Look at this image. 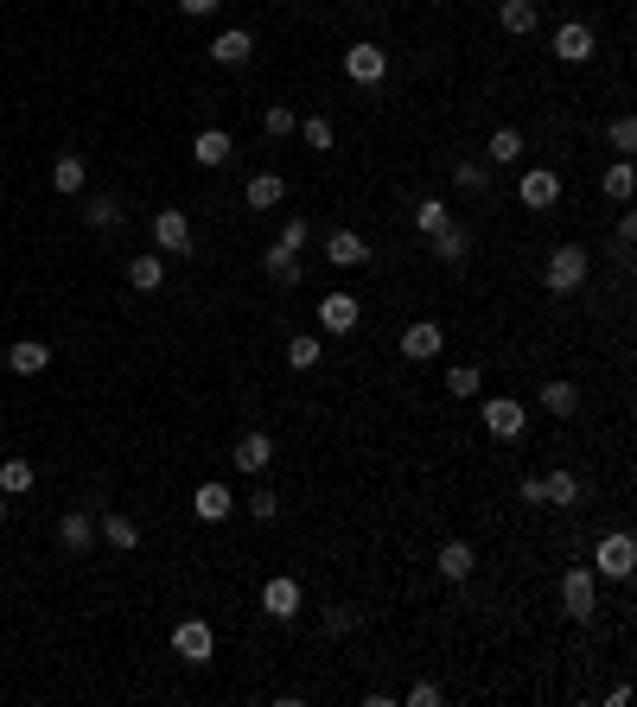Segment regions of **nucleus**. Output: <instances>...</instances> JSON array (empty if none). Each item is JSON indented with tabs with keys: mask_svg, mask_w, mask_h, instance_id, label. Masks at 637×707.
Here are the masks:
<instances>
[{
	"mask_svg": "<svg viewBox=\"0 0 637 707\" xmlns=\"http://www.w3.org/2000/svg\"><path fill=\"white\" fill-rule=\"evenodd\" d=\"M536 402L548 408V415H561V421H567V415H574V408H580V389L567 383V376H548V383L536 389Z\"/></svg>",
	"mask_w": 637,
	"mask_h": 707,
	"instance_id": "21",
	"label": "nucleus"
},
{
	"mask_svg": "<svg viewBox=\"0 0 637 707\" xmlns=\"http://www.w3.org/2000/svg\"><path fill=\"white\" fill-rule=\"evenodd\" d=\"M497 26H504L510 39H529V32L542 26V7L536 0H497Z\"/></svg>",
	"mask_w": 637,
	"mask_h": 707,
	"instance_id": "15",
	"label": "nucleus"
},
{
	"mask_svg": "<svg viewBox=\"0 0 637 707\" xmlns=\"http://www.w3.org/2000/svg\"><path fill=\"white\" fill-rule=\"evenodd\" d=\"M631 243H637V217L625 211V217H618V249H631Z\"/></svg>",
	"mask_w": 637,
	"mask_h": 707,
	"instance_id": "46",
	"label": "nucleus"
},
{
	"mask_svg": "<svg viewBox=\"0 0 637 707\" xmlns=\"http://www.w3.org/2000/svg\"><path fill=\"white\" fill-rule=\"evenodd\" d=\"M294 128H300V122H294V109H287V102H268V109H262V134H274V141H287Z\"/></svg>",
	"mask_w": 637,
	"mask_h": 707,
	"instance_id": "36",
	"label": "nucleus"
},
{
	"mask_svg": "<svg viewBox=\"0 0 637 707\" xmlns=\"http://www.w3.org/2000/svg\"><path fill=\"white\" fill-rule=\"evenodd\" d=\"M128 287L160 293L166 287V262H160V255H134V262H128Z\"/></svg>",
	"mask_w": 637,
	"mask_h": 707,
	"instance_id": "28",
	"label": "nucleus"
},
{
	"mask_svg": "<svg viewBox=\"0 0 637 707\" xmlns=\"http://www.w3.org/2000/svg\"><path fill=\"white\" fill-rule=\"evenodd\" d=\"M548 51H555L561 64H587V58H599V32H593L587 20H567V26H555Z\"/></svg>",
	"mask_w": 637,
	"mask_h": 707,
	"instance_id": "4",
	"label": "nucleus"
},
{
	"mask_svg": "<svg viewBox=\"0 0 637 707\" xmlns=\"http://www.w3.org/2000/svg\"><path fill=\"white\" fill-rule=\"evenodd\" d=\"M606 141H612V153H637V122H631V115H618V122L606 128Z\"/></svg>",
	"mask_w": 637,
	"mask_h": 707,
	"instance_id": "40",
	"label": "nucleus"
},
{
	"mask_svg": "<svg viewBox=\"0 0 637 707\" xmlns=\"http://www.w3.org/2000/svg\"><path fill=\"white\" fill-rule=\"evenodd\" d=\"M90 536H96V529H90V510H64V516H58V542L71 548V555H83V548H90Z\"/></svg>",
	"mask_w": 637,
	"mask_h": 707,
	"instance_id": "26",
	"label": "nucleus"
},
{
	"mask_svg": "<svg viewBox=\"0 0 637 707\" xmlns=\"http://www.w3.org/2000/svg\"><path fill=\"white\" fill-rule=\"evenodd\" d=\"M0 523H7V504H0Z\"/></svg>",
	"mask_w": 637,
	"mask_h": 707,
	"instance_id": "47",
	"label": "nucleus"
},
{
	"mask_svg": "<svg viewBox=\"0 0 637 707\" xmlns=\"http://www.w3.org/2000/svg\"><path fill=\"white\" fill-rule=\"evenodd\" d=\"M325 262H332V268H364L370 262V243L357 230H332V236H325Z\"/></svg>",
	"mask_w": 637,
	"mask_h": 707,
	"instance_id": "14",
	"label": "nucleus"
},
{
	"mask_svg": "<svg viewBox=\"0 0 637 707\" xmlns=\"http://www.w3.org/2000/svg\"><path fill=\"white\" fill-rule=\"evenodd\" d=\"M230 153H236V141H230L223 128H204L198 141H192V160H198V166H211V172H217V166H230Z\"/></svg>",
	"mask_w": 637,
	"mask_h": 707,
	"instance_id": "19",
	"label": "nucleus"
},
{
	"mask_svg": "<svg viewBox=\"0 0 637 707\" xmlns=\"http://www.w3.org/2000/svg\"><path fill=\"white\" fill-rule=\"evenodd\" d=\"M300 141L313 147V153H332V147H338V128L325 122V115H306V122H300Z\"/></svg>",
	"mask_w": 637,
	"mask_h": 707,
	"instance_id": "34",
	"label": "nucleus"
},
{
	"mask_svg": "<svg viewBox=\"0 0 637 707\" xmlns=\"http://www.w3.org/2000/svg\"><path fill=\"white\" fill-rule=\"evenodd\" d=\"M192 516H198V523H230V516H236V491L217 485V478H204V485L192 491Z\"/></svg>",
	"mask_w": 637,
	"mask_h": 707,
	"instance_id": "9",
	"label": "nucleus"
},
{
	"mask_svg": "<svg viewBox=\"0 0 637 707\" xmlns=\"http://www.w3.org/2000/svg\"><path fill=\"white\" fill-rule=\"evenodd\" d=\"M128 211H122V198H90V230H115Z\"/></svg>",
	"mask_w": 637,
	"mask_h": 707,
	"instance_id": "38",
	"label": "nucleus"
},
{
	"mask_svg": "<svg viewBox=\"0 0 637 707\" xmlns=\"http://www.w3.org/2000/svg\"><path fill=\"white\" fill-rule=\"evenodd\" d=\"M516 198H523L529 211H555V204H561V172H548V166H529L523 179H516Z\"/></svg>",
	"mask_w": 637,
	"mask_h": 707,
	"instance_id": "7",
	"label": "nucleus"
},
{
	"mask_svg": "<svg viewBox=\"0 0 637 707\" xmlns=\"http://www.w3.org/2000/svg\"><path fill=\"white\" fill-rule=\"evenodd\" d=\"M344 77L364 83V90H370V83H383V77H389V51L370 45V39H357L351 51H344Z\"/></svg>",
	"mask_w": 637,
	"mask_h": 707,
	"instance_id": "5",
	"label": "nucleus"
},
{
	"mask_svg": "<svg viewBox=\"0 0 637 707\" xmlns=\"http://www.w3.org/2000/svg\"><path fill=\"white\" fill-rule=\"evenodd\" d=\"M561 606L574 625H593V612H599V574L593 567H567L561 574Z\"/></svg>",
	"mask_w": 637,
	"mask_h": 707,
	"instance_id": "2",
	"label": "nucleus"
},
{
	"mask_svg": "<svg viewBox=\"0 0 637 707\" xmlns=\"http://www.w3.org/2000/svg\"><path fill=\"white\" fill-rule=\"evenodd\" d=\"M427 243H434V255H440L446 268H459V262L472 255V230H466V223H440V230L427 236Z\"/></svg>",
	"mask_w": 637,
	"mask_h": 707,
	"instance_id": "16",
	"label": "nucleus"
},
{
	"mask_svg": "<svg viewBox=\"0 0 637 707\" xmlns=\"http://www.w3.org/2000/svg\"><path fill=\"white\" fill-rule=\"evenodd\" d=\"M485 179H491L485 160H459V166H453V185H459V192H485Z\"/></svg>",
	"mask_w": 637,
	"mask_h": 707,
	"instance_id": "37",
	"label": "nucleus"
},
{
	"mask_svg": "<svg viewBox=\"0 0 637 707\" xmlns=\"http://www.w3.org/2000/svg\"><path fill=\"white\" fill-rule=\"evenodd\" d=\"M478 383H485V376H478V364H453V370H446V395H459V402H472Z\"/></svg>",
	"mask_w": 637,
	"mask_h": 707,
	"instance_id": "35",
	"label": "nucleus"
},
{
	"mask_svg": "<svg viewBox=\"0 0 637 707\" xmlns=\"http://www.w3.org/2000/svg\"><path fill=\"white\" fill-rule=\"evenodd\" d=\"M102 542H109V548H122V555H128V548H141V529H134L122 510H102Z\"/></svg>",
	"mask_w": 637,
	"mask_h": 707,
	"instance_id": "29",
	"label": "nucleus"
},
{
	"mask_svg": "<svg viewBox=\"0 0 637 707\" xmlns=\"http://www.w3.org/2000/svg\"><path fill=\"white\" fill-rule=\"evenodd\" d=\"M243 510L255 516V523H274V516H281V497H274V491H255V497H249Z\"/></svg>",
	"mask_w": 637,
	"mask_h": 707,
	"instance_id": "42",
	"label": "nucleus"
},
{
	"mask_svg": "<svg viewBox=\"0 0 637 707\" xmlns=\"http://www.w3.org/2000/svg\"><path fill=\"white\" fill-rule=\"evenodd\" d=\"M523 427H529V408L516 402V395H491L485 402V434L491 440H516Z\"/></svg>",
	"mask_w": 637,
	"mask_h": 707,
	"instance_id": "6",
	"label": "nucleus"
},
{
	"mask_svg": "<svg viewBox=\"0 0 637 707\" xmlns=\"http://www.w3.org/2000/svg\"><path fill=\"white\" fill-rule=\"evenodd\" d=\"M478 574V548L472 542H446L440 548V580H472Z\"/></svg>",
	"mask_w": 637,
	"mask_h": 707,
	"instance_id": "23",
	"label": "nucleus"
},
{
	"mask_svg": "<svg viewBox=\"0 0 637 707\" xmlns=\"http://www.w3.org/2000/svg\"><path fill=\"white\" fill-rule=\"evenodd\" d=\"M319 357H325V351H319V338H313V332H306V338H294V344H287V364H294V370H313V364H319Z\"/></svg>",
	"mask_w": 637,
	"mask_h": 707,
	"instance_id": "39",
	"label": "nucleus"
},
{
	"mask_svg": "<svg viewBox=\"0 0 637 707\" xmlns=\"http://www.w3.org/2000/svg\"><path fill=\"white\" fill-rule=\"evenodd\" d=\"M357 319H364V300H357V293H325V300H319V325L332 338L357 332Z\"/></svg>",
	"mask_w": 637,
	"mask_h": 707,
	"instance_id": "10",
	"label": "nucleus"
},
{
	"mask_svg": "<svg viewBox=\"0 0 637 707\" xmlns=\"http://www.w3.org/2000/svg\"><path fill=\"white\" fill-rule=\"evenodd\" d=\"M440 351H446V332H440L434 319H415V325L402 332V357H408V364H434Z\"/></svg>",
	"mask_w": 637,
	"mask_h": 707,
	"instance_id": "12",
	"label": "nucleus"
},
{
	"mask_svg": "<svg viewBox=\"0 0 637 707\" xmlns=\"http://www.w3.org/2000/svg\"><path fill=\"white\" fill-rule=\"evenodd\" d=\"M32 485H39L32 459H0V491H7V497H20V491H32Z\"/></svg>",
	"mask_w": 637,
	"mask_h": 707,
	"instance_id": "32",
	"label": "nucleus"
},
{
	"mask_svg": "<svg viewBox=\"0 0 637 707\" xmlns=\"http://www.w3.org/2000/svg\"><path fill=\"white\" fill-rule=\"evenodd\" d=\"M236 465H243V472H268L274 465V440L262 434V427H249V434L236 440Z\"/></svg>",
	"mask_w": 637,
	"mask_h": 707,
	"instance_id": "18",
	"label": "nucleus"
},
{
	"mask_svg": "<svg viewBox=\"0 0 637 707\" xmlns=\"http://www.w3.org/2000/svg\"><path fill=\"white\" fill-rule=\"evenodd\" d=\"M300 606H306V593H300L294 574H274V580L262 586V612L281 618V625H287V618H300Z\"/></svg>",
	"mask_w": 637,
	"mask_h": 707,
	"instance_id": "8",
	"label": "nucleus"
},
{
	"mask_svg": "<svg viewBox=\"0 0 637 707\" xmlns=\"http://www.w3.org/2000/svg\"><path fill=\"white\" fill-rule=\"evenodd\" d=\"M440 701H446L440 682H415V688H408V707H440Z\"/></svg>",
	"mask_w": 637,
	"mask_h": 707,
	"instance_id": "44",
	"label": "nucleus"
},
{
	"mask_svg": "<svg viewBox=\"0 0 637 707\" xmlns=\"http://www.w3.org/2000/svg\"><path fill=\"white\" fill-rule=\"evenodd\" d=\"M172 650H179L185 663H211L217 657V631L204 625V618H185V625L172 631Z\"/></svg>",
	"mask_w": 637,
	"mask_h": 707,
	"instance_id": "11",
	"label": "nucleus"
},
{
	"mask_svg": "<svg viewBox=\"0 0 637 707\" xmlns=\"http://www.w3.org/2000/svg\"><path fill=\"white\" fill-rule=\"evenodd\" d=\"M587 249L580 243H561V249H548V262H542V287L555 293V300H567V293H580L587 287Z\"/></svg>",
	"mask_w": 637,
	"mask_h": 707,
	"instance_id": "1",
	"label": "nucleus"
},
{
	"mask_svg": "<svg viewBox=\"0 0 637 707\" xmlns=\"http://www.w3.org/2000/svg\"><path fill=\"white\" fill-rule=\"evenodd\" d=\"M351 625H357V612H351V606H325V637H344Z\"/></svg>",
	"mask_w": 637,
	"mask_h": 707,
	"instance_id": "43",
	"label": "nucleus"
},
{
	"mask_svg": "<svg viewBox=\"0 0 637 707\" xmlns=\"http://www.w3.org/2000/svg\"><path fill=\"white\" fill-rule=\"evenodd\" d=\"M523 160V128H497L485 147V166H516Z\"/></svg>",
	"mask_w": 637,
	"mask_h": 707,
	"instance_id": "27",
	"label": "nucleus"
},
{
	"mask_svg": "<svg viewBox=\"0 0 637 707\" xmlns=\"http://www.w3.org/2000/svg\"><path fill=\"white\" fill-rule=\"evenodd\" d=\"M599 192L625 204V198L637 192V166H631V160H612V166H606V179H599Z\"/></svg>",
	"mask_w": 637,
	"mask_h": 707,
	"instance_id": "31",
	"label": "nucleus"
},
{
	"mask_svg": "<svg viewBox=\"0 0 637 707\" xmlns=\"http://www.w3.org/2000/svg\"><path fill=\"white\" fill-rule=\"evenodd\" d=\"M153 243H160L166 255H185V249H192V217H185V211H160V217H153Z\"/></svg>",
	"mask_w": 637,
	"mask_h": 707,
	"instance_id": "13",
	"label": "nucleus"
},
{
	"mask_svg": "<svg viewBox=\"0 0 637 707\" xmlns=\"http://www.w3.org/2000/svg\"><path fill=\"white\" fill-rule=\"evenodd\" d=\"M217 7H223V0H179V13H185V20H211Z\"/></svg>",
	"mask_w": 637,
	"mask_h": 707,
	"instance_id": "45",
	"label": "nucleus"
},
{
	"mask_svg": "<svg viewBox=\"0 0 637 707\" xmlns=\"http://www.w3.org/2000/svg\"><path fill=\"white\" fill-rule=\"evenodd\" d=\"M281 198H287V179H281V172H255V179H249V192H243L249 211H274Z\"/></svg>",
	"mask_w": 637,
	"mask_h": 707,
	"instance_id": "20",
	"label": "nucleus"
},
{
	"mask_svg": "<svg viewBox=\"0 0 637 707\" xmlns=\"http://www.w3.org/2000/svg\"><path fill=\"white\" fill-rule=\"evenodd\" d=\"M631 567H637V542L625 529H612V536L593 542V574L599 580H631Z\"/></svg>",
	"mask_w": 637,
	"mask_h": 707,
	"instance_id": "3",
	"label": "nucleus"
},
{
	"mask_svg": "<svg viewBox=\"0 0 637 707\" xmlns=\"http://www.w3.org/2000/svg\"><path fill=\"white\" fill-rule=\"evenodd\" d=\"M211 58L217 64H249L255 58V39H249L243 26H230V32H217V39H211Z\"/></svg>",
	"mask_w": 637,
	"mask_h": 707,
	"instance_id": "25",
	"label": "nucleus"
},
{
	"mask_svg": "<svg viewBox=\"0 0 637 707\" xmlns=\"http://www.w3.org/2000/svg\"><path fill=\"white\" fill-rule=\"evenodd\" d=\"M45 364H51V344H45V338H20V344L7 351V370H13V376H39Z\"/></svg>",
	"mask_w": 637,
	"mask_h": 707,
	"instance_id": "17",
	"label": "nucleus"
},
{
	"mask_svg": "<svg viewBox=\"0 0 637 707\" xmlns=\"http://www.w3.org/2000/svg\"><path fill=\"white\" fill-rule=\"evenodd\" d=\"M83 185H90V166L77 160V153H58V160H51V192H83Z\"/></svg>",
	"mask_w": 637,
	"mask_h": 707,
	"instance_id": "24",
	"label": "nucleus"
},
{
	"mask_svg": "<svg viewBox=\"0 0 637 707\" xmlns=\"http://www.w3.org/2000/svg\"><path fill=\"white\" fill-rule=\"evenodd\" d=\"M542 504H555V510L580 504V478H574V472H548V478H542Z\"/></svg>",
	"mask_w": 637,
	"mask_h": 707,
	"instance_id": "30",
	"label": "nucleus"
},
{
	"mask_svg": "<svg viewBox=\"0 0 637 707\" xmlns=\"http://www.w3.org/2000/svg\"><path fill=\"white\" fill-rule=\"evenodd\" d=\"M306 236H313V230H306V217H287V223H281V236H274V243L300 255V249H306Z\"/></svg>",
	"mask_w": 637,
	"mask_h": 707,
	"instance_id": "41",
	"label": "nucleus"
},
{
	"mask_svg": "<svg viewBox=\"0 0 637 707\" xmlns=\"http://www.w3.org/2000/svg\"><path fill=\"white\" fill-rule=\"evenodd\" d=\"M262 274H268L274 287H300V274H306V268H300V255H294V249H281V243H274V249L262 255Z\"/></svg>",
	"mask_w": 637,
	"mask_h": 707,
	"instance_id": "22",
	"label": "nucleus"
},
{
	"mask_svg": "<svg viewBox=\"0 0 637 707\" xmlns=\"http://www.w3.org/2000/svg\"><path fill=\"white\" fill-rule=\"evenodd\" d=\"M408 217H415V230H421V236H434L440 223H453V211H446V198H415V211H408Z\"/></svg>",
	"mask_w": 637,
	"mask_h": 707,
	"instance_id": "33",
	"label": "nucleus"
}]
</instances>
